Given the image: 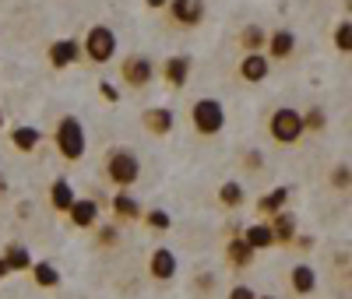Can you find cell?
<instances>
[{"instance_id": "cell-24", "label": "cell", "mask_w": 352, "mask_h": 299, "mask_svg": "<svg viewBox=\"0 0 352 299\" xmlns=\"http://www.w3.org/2000/svg\"><path fill=\"white\" fill-rule=\"evenodd\" d=\"M36 282H39V285H56V272H53V264H39V267H36Z\"/></svg>"}, {"instance_id": "cell-3", "label": "cell", "mask_w": 352, "mask_h": 299, "mask_svg": "<svg viewBox=\"0 0 352 299\" xmlns=\"http://www.w3.org/2000/svg\"><path fill=\"white\" fill-rule=\"evenodd\" d=\"M300 134H303V120L292 113V109H278V113L272 116V137H275V141L289 144V141H296Z\"/></svg>"}, {"instance_id": "cell-34", "label": "cell", "mask_w": 352, "mask_h": 299, "mask_svg": "<svg viewBox=\"0 0 352 299\" xmlns=\"http://www.w3.org/2000/svg\"><path fill=\"white\" fill-rule=\"evenodd\" d=\"M0 194H4V179H0Z\"/></svg>"}, {"instance_id": "cell-17", "label": "cell", "mask_w": 352, "mask_h": 299, "mask_svg": "<svg viewBox=\"0 0 352 299\" xmlns=\"http://www.w3.org/2000/svg\"><path fill=\"white\" fill-rule=\"evenodd\" d=\"M292 43H296V39H292V32H275L272 36V53L275 56H289L292 53Z\"/></svg>"}, {"instance_id": "cell-33", "label": "cell", "mask_w": 352, "mask_h": 299, "mask_svg": "<svg viewBox=\"0 0 352 299\" xmlns=\"http://www.w3.org/2000/svg\"><path fill=\"white\" fill-rule=\"evenodd\" d=\"M0 275H8V261H0Z\"/></svg>"}, {"instance_id": "cell-18", "label": "cell", "mask_w": 352, "mask_h": 299, "mask_svg": "<svg viewBox=\"0 0 352 299\" xmlns=\"http://www.w3.org/2000/svg\"><path fill=\"white\" fill-rule=\"evenodd\" d=\"M36 141H39V134H36L32 127H18V131H14V144L21 148V152H32Z\"/></svg>"}, {"instance_id": "cell-32", "label": "cell", "mask_w": 352, "mask_h": 299, "mask_svg": "<svg viewBox=\"0 0 352 299\" xmlns=\"http://www.w3.org/2000/svg\"><path fill=\"white\" fill-rule=\"evenodd\" d=\"M102 96H106V99H113V102H116V88H113V85H102Z\"/></svg>"}, {"instance_id": "cell-22", "label": "cell", "mask_w": 352, "mask_h": 299, "mask_svg": "<svg viewBox=\"0 0 352 299\" xmlns=\"http://www.w3.org/2000/svg\"><path fill=\"white\" fill-rule=\"evenodd\" d=\"M282 204H285V190H275V194H268L261 201V212H278Z\"/></svg>"}, {"instance_id": "cell-10", "label": "cell", "mask_w": 352, "mask_h": 299, "mask_svg": "<svg viewBox=\"0 0 352 299\" xmlns=\"http://www.w3.org/2000/svg\"><path fill=\"white\" fill-rule=\"evenodd\" d=\"M173 272H176L173 254H169V250H155V257H152V275H155V278H173Z\"/></svg>"}, {"instance_id": "cell-20", "label": "cell", "mask_w": 352, "mask_h": 299, "mask_svg": "<svg viewBox=\"0 0 352 299\" xmlns=\"http://www.w3.org/2000/svg\"><path fill=\"white\" fill-rule=\"evenodd\" d=\"M240 39H243V46H247V49L254 53V49H257V46L264 43V32H261L257 25H250V28H243V36H240Z\"/></svg>"}, {"instance_id": "cell-26", "label": "cell", "mask_w": 352, "mask_h": 299, "mask_svg": "<svg viewBox=\"0 0 352 299\" xmlns=\"http://www.w3.org/2000/svg\"><path fill=\"white\" fill-rule=\"evenodd\" d=\"M222 201H226V204H240V201H243V190H240L236 184H226V187H222Z\"/></svg>"}, {"instance_id": "cell-29", "label": "cell", "mask_w": 352, "mask_h": 299, "mask_svg": "<svg viewBox=\"0 0 352 299\" xmlns=\"http://www.w3.org/2000/svg\"><path fill=\"white\" fill-rule=\"evenodd\" d=\"M307 124H310V127H324V116H320V109H314V113L307 116Z\"/></svg>"}, {"instance_id": "cell-6", "label": "cell", "mask_w": 352, "mask_h": 299, "mask_svg": "<svg viewBox=\"0 0 352 299\" xmlns=\"http://www.w3.org/2000/svg\"><path fill=\"white\" fill-rule=\"evenodd\" d=\"M204 14V4L201 0H173V18L180 25H197Z\"/></svg>"}, {"instance_id": "cell-16", "label": "cell", "mask_w": 352, "mask_h": 299, "mask_svg": "<svg viewBox=\"0 0 352 299\" xmlns=\"http://www.w3.org/2000/svg\"><path fill=\"white\" fill-rule=\"evenodd\" d=\"M314 282H317V278H314V272H310V267H303V264L296 267V272H292V285H296V292H310V289H314Z\"/></svg>"}, {"instance_id": "cell-7", "label": "cell", "mask_w": 352, "mask_h": 299, "mask_svg": "<svg viewBox=\"0 0 352 299\" xmlns=\"http://www.w3.org/2000/svg\"><path fill=\"white\" fill-rule=\"evenodd\" d=\"M124 78H127L131 85H144V81L152 78V64H148L144 56H131L127 64H124Z\"/></svg>"}, {"instance_id": "cell-9", "label": "cell", "mask_w": 352, "mask_h": 299, "mask_svg": "<svg viewBox=\"0 0 352 299\" xmlns=\"http://www.w3.org/2000/svg\"><path fill=\"white\" fill-rule=\"evenodd\" d=\"M144 127L155 131V134H166L173 127V113L169 109H148V113H144Z\"/></svg>"}, {"instance_id": "cell-25", "label": "cell", "mask_w": 352, "mask_h": 299, "mask_svg": "<svg viewBox=\"0 0 352 299\" xmlns=\"http://www.w3.org/2000/svg\"><path fill=\"white\" fill-rule=\"evenodd\" d=\"M272 236H278V239H289V236H292V219H289V215H278V219H275V229H272Z\"/></svg>"}, {"instance_id": "cell-8", "label": "cell", "mask_w": 352, "mask_h": 299, "mask_svg": "<svg viewBox=\"0 0 352 299\" xmlns=\"http://www.w3.org/2000/svg\"><path fill=\"white\" fill-rule=\"evenodd\" d=\"M96 215H99L96 201H71V219H74L78 225H92Z\"/></svg>"}, {"instance_id": "cell-27", "label": "cell", "mask_w": 352, "mask_h": 299, "mask_svg": "<svg viewBox=\"0 0 352 299\" xmlns=\"http://www.w3.org/2000/svg\"><path fill=\"white\" fill-rule=\"evenodd\" d=\"M8 267H28V254L25 250H11L8 254Z\"/></svg>"}, {"instance_id": "cell-4", "label": "cell", "mask_w": 352, "mask_h": 299, "mask_svg": "<svg viewBox=\"0 0 352 299\" xmlns=\"http://www.w3.org/2000/svg\"><path fill=\"white\" fill-rule=\"evenodd\" d=\"M138 173H141V166H138V159L131 152H113L109 155V176L116 179V184H124V187L134 184Z\"/></svg>"}, {"instance_id": "cell-1", "label": "cell", "mask_w": 352, "mask_h": 299, "mask_svg": "<svg viewBox=\"0 0 352 299\" xmlns=\"http://www.w3.org/2000/svg\"><path fill=\"white\" fill-rule=\"evenodd\" d=\"M56 144H60V152L67 159H81V152H85V131H81V124L74 116H67L64 124L56 127Z\"/></svg>"}, {"instance_id": "cell-21", "label": "cell", "mask_w": 352, "mask_h": 299, "mask_svg": "<svg viewBox=\"0 0 352 299\" xmlns=\"http://www.w3.org/2000/svg\"><path fill=\"white\" fill-rule=\"evenodd\" d=\"M349 43H352V25L342 21V25H338V32H335V46H338L342 53H349V49H352Z\"/></svg>"}, {"instance_id": "cell-13", "label": "cell", "mask_w": 352, "mask_h": 299, "mask_svg": "<svg viewBox=\"0 0 352 299\" xmlns=\"http://www.w3.org/2000/svg\"><path fill=\"white\" fill-rule=\"evenodd\" d=\"M264 74H268V64H264V56L250 53V56L243 60V78H247V81H261Z\"/></svg>"}, {"instance_id": "cell-19", "label": "cell", "mask_w": 352, "mask_h": 299, "mask_svg": "<svg viewBox=\"0 0 352 299\" xmlns=\"http://www.w3.org/2000/svg\"><path fill=\"white\" fill-rule=\"evenodd\" d=\"M250 254H254V247L247 243V239H232V247H229V257L236 261V264H247V261H250Z\"/></svg>"}, {"instance_id": "cell-23", "label": "cell", "mask_w": 352, "mask_h": 299, "mask_svg": "<svg viewBox=\"0 0 352 299\" xmlns=\"http://www.w3.org/2000/svg\"><path fill=\"white\" fill-rule=\"evenodd\" d=\"M113 208H116V212H120V215H127V219H134V215H138V204H134L131 197H124V194L113 201Z\"/></svg>"}, {"instance_id": "cell-14", "label": "cell", "mask_w": 352, "mask_h": 299, "mask_svg": "<svg viewBox=\"0 0 352 299\" xmlns=\"http://www.w3.org/2000/svg\"><path fill=\"white\" fill-rule=\"evenodd\" d=\"M247 243H250L254 250H264V247H272V243H275V236H272L268 225H254V229L247 232Z\"/></svg>"}, {"instance_id": "cell-31", "label": "cell", "mask_w": 352, "mask_h": 299, "mask_svg": "<svg viewBox=\"0 0 352 299\" xmlns=\"http://www.w3.org/2000/svg\"><path fill=\"white\" fill-rule=\"evenodd\" d=\"M335 184H338V187L349 184V169H338V173H335Z\"/></svg>"}, {"instance_id": "cell-15", "label": "cell", "mask_w": 352, "mask_h": 299, "mask_svg": "<svg viewBox=\"0 0 352 299\" xmlns=\"http://www.w3.org/2000/svg\"><path fill=\"white\" fill-rule=\"evenodd\" d=\"M50 197H53V204H56V208H71V201H74V194H71V184H67V179H56Z\"/></svg>"}, {"instance_id": "cell-12", "label": "cell", "mask_w": 352, "mask_h": 299, "mask_svg": "<svg viewBox=\"0 0 352 299\" xmlns=\"http://www.w3.org/2000/svg\"><path fill=\"white\" fill-rule=\"evenodd\" d=\"M78 56V43H71V39H64V43H56L53 49H50V60L56 67H64V64H71V60Z\"/></svg>"}, {"instance_id": "cell-28", "label": "cell", "mask_w": 352, "mask_h": 299, "mask_svg": "<svg viewBox=\"0 0 352 299\" xmlns=\"http://www.w3.org/2000/svg\"><path fill=\"white\" fill-rule=\"evenodd\" d=\"M148 222H152L155 229H169V215H162V212H152V215H148Z\"/></svg>"}, {"instance_id": "cell-30", "label": "cell", "mask_w": 352, "mask_h": 299, "mask_svg": "<svg viewBox=\"0 0 352 299\" xmlns=\"http://www.w3.org/2000/svg\"><path fill=\"white\" fill-rule=\"evenodd\" d=\"M232 299H254V292H250V289H243V285H240V289H232Z\"/></svg>"}, {"instance_id": "cell-2", "label": "cell", "mask_w": 352, "mask_h": 299, "mask_svg": "<svg viewBox=\"0 0 352 299\" xmlns=\"http://www.w3.org/2000/svg\"><path fill=\"white\" fill-rule=\"evenodd\" d=\"M222 120H226V113H222V106H219L215 99H201V102L194 106V127H197L201 134L222 131Z\"/></svg>"}, {"instance_id": "cell-11", "label": "cell", "mask_w": 352, "mask_h": 299, "mask_svg": "<svg viewBox=\"0 0 352 299\" xmlns=\"http://www.w3.org/2000/svg\"><path fill=\"white\" fill-rule=\"evenodd\" d=\"M187 71H190V60H187V56L166 60V78H169L173 85H184V81H187Z\"/></svg>"}, {"instance_id": "cell-5", "label": "cell", "mask_w": 352, "mask_h": 299, "mask_svg": "<svg viewBox=\"0 0 352 299\" xmlns=\"http://www.w3.org/2000/svg\"><path fill=\"white\" fill-rule=\"evenodd\" d=\"M85 49H88V56H92V60H99V64H102V60H109V56H113L116 39H113L109 28H102V25H99V28H92V32H88Z\"/></svg>"}]
</instances>
